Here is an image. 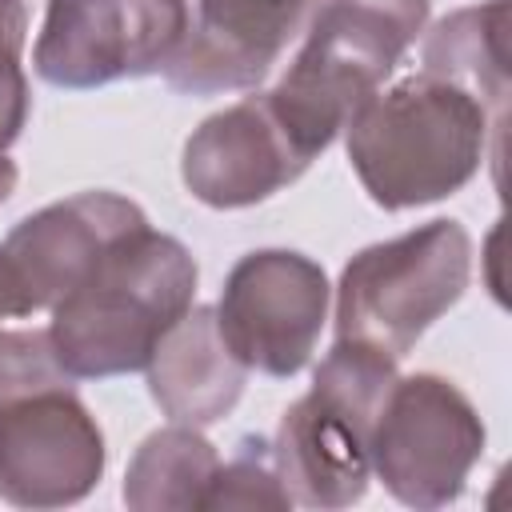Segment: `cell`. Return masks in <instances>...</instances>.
I'll return each mask as SVG.
<instances>
[{
    "label": "cell",
    "mask_w": 512,
    "mask_h": 512,
    "mask_svg": "<svg viewBox=\"0 0 512 512\" xmlns=\"http://www.w3.org/2000/svg\"><path fill=\"white\" fill-rule=\"evenodd\" d=\"M32 312L36 308H32V300L24 292V280H20L16 264L8 260V252L0 248V320H8V316H32Z\"/></svg>",
    "instance_id": "ffe728a7"
},
{
    "label": "cell",
    "mask_w": 512,
    "mask_h": 512,
    "mask_svg": "<svg viewBox=\"0 0 512 512\" xmlns=\"http://www.w3.org/2000/svg\"><path fill=\"white\" fill-rule=\"evenodd\" d=\"M472 240L460 220H428L396 240L360 248L336 284V340L368 344L392 360L464 296Z\"/></svg>",
    "instance_id": "277c9868"
},
{
    "label": "cell",
    "mask_w": 512,
    "mask_h": 512,
    "mask_svg": "<svg viewBox=\"0 0 512 512\" xmlns=\"http://www.w3.org/2000/svg\"><path fill=\"white\" fill-rule=\"evenodd\" d=\"M216 448L192 424H168L140 440L124 472V504L132 512H200L216 476Z\"/></svg>",
    "instance_id": "5bb4252c"
},
{
    "label": "cell",
    "mask_w": 512,
    "mask_h": 512,
    "mask_svg": "<svg viewBox=\"0 0 512 512\" xmlns=\"http://www.w3.org/2000/svg\"><path fill=\"white\" fill-rule=\"evenodd\" d=\"M24 32H28L24 0H0V64H20Z\"/></svg>",
    "instance_id": "d6986e66"
},
{
    "label": "cell",
    "mask_w": 512,
    "mask_h": 512,
    "mask_svg": "<svg viewBox=\"0 0 512 512\" xmlns=\"http://www.w3.org/2000/svg\"><path fill=\"white\" fill-rule=\"evenodd\" d=\"M28 120V80L20 64H0V152L20 136Z\"/></svg>",
    "instance_id": "ac0fdd59"
},
{
    "label": "cell",
    "mask_w": 512,
    "mask_h": 512,
    "mask_svg": "<svg viewBox=\"0 0 512 512\" xmlns=\"http://www.w3.org/2000/svg\"><path fill=\"white\" fill-rule=\"evenodd\" d=\"M184 32V0H48L32 64L44 84L84 92L160 72Z\"/></svg>",
    "instance_id": "52a82bcc"
},
{
    "label": "cell",
    "mask_w": 512,
    "mask_h": 512,
    "mask_svg": "<svg viewBox=\"0 0 512 512\" xmlns=\"http://www.w3.org/2000/svg\"><path fill=\"white\" fill-rule=\"evenodd\" d=\"M424 72L468 88L504 124L508 104V0L448 12L420 48Z\"/></svg>",
    "instance_id": "4fadbf2b"
},
{
    "label": "cell",
    "mask_w": 512,
    "mask_h": 512,
    "mask_svg": "<svg viewBox=\"0 0 512 512\" xmlns=\"http://www.w3.org/2000/svg\"><path fill=\"white\" fill-rule=\"evenodd\" d=\"M56 384H72V376L56 360L48 332H36V328L0 332V412L20 396H32Z\"/></svg>",
    "instance_id": "2e32d148"
},
{
    "label": "cell",
    "mask_w": 512,
    "mask_h": 512,
    "mask_svg": "<svg viewBox=\"0 0 512 512\" xmlns=\"http://www.w3.org/2000/svg\"><path fill=\"white\" fill-rule=\"evenodd\" d=\"M104 432L76 396L56 384L0 412V500L16 508H64L104 476Z\"/></svg>",
    "instance_id": "ba28073f"
},
{
    "label": "cell",
    "mask_w": 512,
    "mask_h": 512,
    "mask_svg": "<svg viewBox=\"0 0 512 512\" xmlns=\"http://www.w3.org/2000/svg\"><path fill=\"white\" fill-rule=\"evenodd\" d=\"M140 228H148V216L128 196L76 192L24 216L8 232L4 252L16 264L32 308H52L104 260L116 240Z\"/></svg>",
    "instance_id": "8fae6325"
},
{
    "label": "cell",
    "mask_w": 512,
    "mask_h": 512,
    "mask_svg": "<svg viewBox=\"0 0 512 512\" xmlns=\"http://www.w3.org/2000/svg\"><path fill=\"white\" fill-rule=\"evenodd\" d=\"M324 4L368 20L372 28L388 32L400 48H412L416 44V36L428 24V8H432V0H324Z\"/></svg>",
    "instance_id": "e0dca14e"
},
{
    "label": "cell",
    "mask_w": 512,
    "mask_h": 512,
    "mask_svg": "<svg viewBox=\"0 0 512 512\" xmlns=\"http://www.w3.org/2000/svg\"><path fill=\"white\" fill-rule=\"evenodd\" d=\"M320 0H196L188 32L160 68L172 92L216 96L256 88L296 44Z\"/></svg>",
    "instance_id": "9c48e42d"
},
{
    "label": "cell",
    "mask_w": 512,
    "mask_h": 512,
    "mask_svg": "<svg viewBox=\"0 0 512 512\" xmlns=\"http://www.w3.org/2000/svg\"><path fill=\"white\" fill-rule=\"evenodd\" d=\"M228 512V508H268V512H288L292 496L276 472L272 444L260 436H244L232 452V460L216 464V476L204 492L200 512Z\"/></svg>",
    "instance_id": "9a60e30c"
},
{
    "label": "cell",
    "mask_w": 512,
    "mask_h": 512,
    "mask_svg": "<svg viewBox=\"0 0 512 512\" xmlns=\"http://www.w3.org/2000/svg\"><path fill=\"white\" fill-rule=\"evenodd\" d=\"M396 376L392 356L356 340L332 344L312 388L288 404L272 440V460L292 504L336 512L364 500L372 476V424Z\"/></svg>",
    "instance_id": "3957f363"
},
{
    "label": "cell",
    "mask_w": 512,
    "mask_h": 512,
    "mask_svg": "<svg viewBox=\"0 0 512 512\" xmlns=\"http://www.w3.org/2000/svg\"><path fill=\"white\" fill-rule=\"evenodd\" d=\"M368 456L400 504L432 512L464 492L484 456V420L448 376H396L372 424Z\"/></svg>",
    "instance_id": "5b68a950"
},
{
    "label": "cell",
    "mask_w": 512,
    "mask_h": 512,
    "mask_svg": "<svg viewBox=\"0 0 512 512\" xmlns=\"http://www.w3.org/2000/svg\"><path fill=\"white\" fill-rule=\"evenodd\" d=\"M148 392L156 408L172 424L208 428L224 420L248 380V368L232 356L220 336L216 308L192 304L152 348L148 364Z\"/></svg>",
    "instance_id": "7c38bea8"
},
{
    "label": "cell",
    "mask_w": 512,
    "mask_h": 512,
    "mask_svg": "<svg viewBox=\"0 0 512 512\" xmlns=\"http://www.w3.org/2000/svg\"><path fill=\"white\" fill-rule=\"evenodd\" d=\"M488 128L492 112L468 88L420 72L372 92L348 116L344 144L364 192L400 212L460 192L484 164Z\"/></svg>",
    "instance_id": "7a4b0ae2"
},
{
    "label": "cell",
    "mask_w": 512,
    "mask_h": 512,
    "mask_svg": "<svg viewBox=\"0 0 512 512\" xmlns=\"http://www.w3.org/2000/svg\"><path fill=\"white\" fill-rule=\"evenodd\" d=\"M328 276L292 248H256L240 256L220 288L216 324L248 372L276 380L296 376L328 320Z\"/></svg>",
    "instance_id": "8992f818"
},
{
    "label": "cell",
    "mask_w": 512,
    "mask_h": 512,
    "mask_svg": "<svg viewBox=\"0 0 512 512\" xmlns=\"http://www.w3.org/2000/svg\"><path fill=\"white\" fill-rule=\"evenodd\" d=\"M16 180H20L16 164H12V160H8L4 152H0V204H4V200H8L12 192H16Z\"/></svg>",
    "instance_id": "44dd1931"
},
{
    "label": "cell",
    "mask_w": 512,
    "mask_h": 512,
    "mask_svg": "<svg viewBox=\"0 0 512 512\" xmlns=\"http://www.w3.org/2000/svg\"><path fill=\"white\" fill-rule=\"evenodd\" d=\"M196 260L164 232L140 228L52 304L48 340L72 380L140 372L156 340L192 308Z\"/></svg>",
    "instance_id": "6da1fadb"
},
{
    "label": "cell",
    "mask_w": 512,
    "mask_h": 512,
    "mask_svg": "<svg viewBox=\"0 0 512 512\" xmlns=\"http://www.w3.org/2000/svg\"><path fill=\"white\" fill-rule=\"evenodd\" d=\"M308 164V148L280 120L268 92H256L208 116L184 140L180 176L208 208H252L300 180Z\"/></svg>",
    "instance_id": "30bf717a"
}]
</instances>
